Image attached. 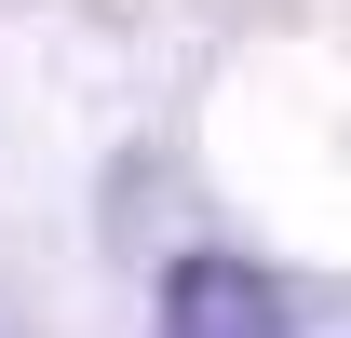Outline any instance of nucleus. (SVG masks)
Returning a JSON list of instances; mask_svg holds the SVG:
<instances>
[{
	"mask_svg": "<svg viewBox=\"0 0 351 338\" xmlns=\"http://www.w3.org/2000/svg\"><path fill=\"white\" fill-rule=\"evenodd\" d=\"M149 325L162 338H298V311H284V284H270L257 257H176Z\"/></svg>",
	"mask_w": 351,
	"mask_h": 338,
	"instance_id": "obj_1",
	"label": "nucleus"
}]
</instances>
